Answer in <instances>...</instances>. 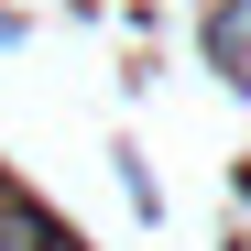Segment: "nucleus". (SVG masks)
Segmentation results:
<instances>
[{
	"label": "nucleus",
	"mask_w": 251,
	"mask_h": 251,
	"mask_svg": "<svg viewBox=\"0 0 251 251\" xmlns=\"http://www.w3.org/2000/svg\"><path fill=\"white\" fill-rule=\"evenodd\" d=\"M0 251H55V229H44V207L0 197Z\"/></svg>",
	"instance_id": "1"
},
{
	"label": "nucleus",
	"mask_w": 251,
	"mask_h": 251,
	"mask_svg": "<svg viewBox=\"0 0 251 251\" xmlns=\"http://www.w3.org/2000/svg\"><path fill=\"white\" fill-rule=\"evenodd\" d=\"M55 251H66V240H55Z\"/></svg>",
	"instance_id": "2"
}]
</instances>
